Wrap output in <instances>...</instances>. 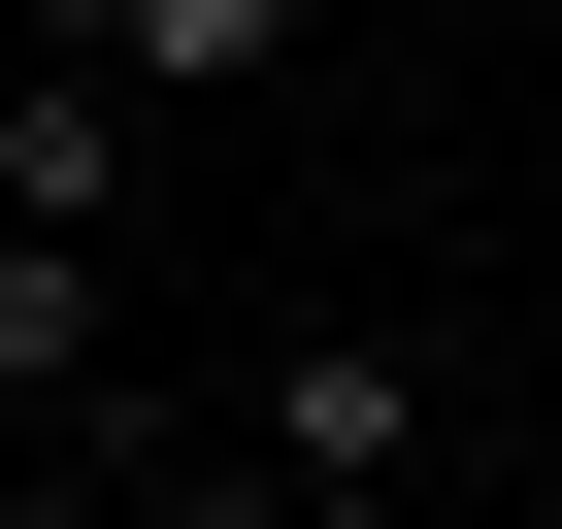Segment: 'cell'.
I'll use <instances>...</instances> for the list:
<instances>
[{"label":"cell","instance_id":"cell-1","mask_svg":"<svg viewBox=\"0 0 562 529\" xmlns=\"http://www.w3.org/2000/svg\"><path fill=\"white\" fill-rule=\"evenodd\" d=\"M430 430H463L430 331H265V364H232V463H265V496H430Z\"/></svg>","mask_w":562,"mask_h":529},{"label":"cell","instance_id":"cell-2","mask_svg":"<svg viewBox=\"0 0 562 529\" xmlns=\"http://www.w3.org/2000/svg\"><path fill=\"white\" fill-rule=\"evenodd\" d=\"M0 232H133V67L100 34H0Z\"/></svg>","mask_w":562,"mask_h":529},{"label":"cell","instance_id":"cell-3","mask_svg":"<svg viewBox=\"0 0 562 529\" xmlns=\"http://www.w3.org/2000/svg\"><path fill=\"white\" fill-rule=\"evenodd\" d=\"M133 397V264L100 232H0V430H100Z\"/></svg>","mask_w":562,"mask_h":529},{"label":"cell","instance_id":"cell-4","mask_svg":"<svg viewBox=\"0 0 562 529\" xmlns=\"http://www.w3.org/2000/svg\"><path fill=\"white\" fill-rule=\"evenodd\" d=\"M67 34H100L133 100H265V67H299V34H331V0H67Z\"/></svg>","mask_w":562,"mask_h":529},{"label":"cell","instance_id":"cell-5","mask_svg":"<svg viewBox=\"0 0 562 529\" xmlns=\"http://www.w3.org/2000/svg\"><path fill=\"white\" fill-rule=\"evenodd\" d=\"M133 430H166V397H100V430H0V529H133Z\"/></svg>","mask_w":562,"mask_h":529},{"label":"cell","instance_id":"cell-6","mask_svg":"<svg viewBox=\"0 0 562 529\" xmlns=\"http://www.w3.org/2000/svg\"><path fill=\"white\" fill-rule=\"evenodd\" d=\"M331 34H397V0H331Z\"/></svg>","mask_w":562,"mask_h":529},{"label":"cell","instance_id":"cell-7","mask_svg":"<svg viewBox=\"0 0 562 529\" xmlns=\"http://www.w3.org/2000/svg\"><path fill=\"white\" fill-rule=\"evenodd\" d=\"M529 463H562V430H529Z\"/></svg>","mask_w":562,"mask_h":529}]
</instances>
